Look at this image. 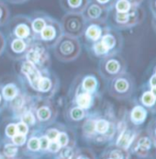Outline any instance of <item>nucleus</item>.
Wrapping results in <instances>:
<instances>
[{
  "instance_id": "72a5a7b5",
  "label": "nucleus",
  "mask_w": 156,
  "mask_h": 159,
  "mask_svg": "<svg viewBox=\"0 0 156 159\" xmlns=\"http://www.w3.org/2000/svg\"><path fill=\"white\" fill-rule=\"evenodd\" d=\"M58 132L56 130H51L49 131L48 133V135H47V138L51 141H56V138L58 136Z\"/></svg>"
},
{
  "instance_id": "a878e982",
  "label": "nucleus",
  "mask_w": 156,
  "mask_h": 159,
  "mask_svg": "<svg viewBox=\"0 0 156 159\" xmlns=\"http://www.w3.org/2000/svg\"><path fill=\"white\" fill-rule=\"evenodd\" d=\"M38 116L41 120H47L50 117V111L47 108H42L38 111Z\"/></svg>"
},
{
  "instance_id": "473e14b6",
  "label": "nucleus",
  "mask_w": 156,
  "mask_h": 159,
  "mask_svg": "<svg viewBox=\"0 0 156 159\" xmlns=\"http://www.w3.org/2000/svg\"><path fill=\"white\" fill-rule=\"evenodd\" d=\"M49 139L47 137H42L40 139V147L42 148V149H47L48 146H49Z\"/></svg>"
},
{
  "instance_id": "393cba45",
  "label": "nucleus",
  "mask_w": 156,
  "mask_h": 159,
  "mask_svg": "<svg viewBox=\"0 0 156 159\" xmlns=\"http://www.w3.org/2000/svg\"><path fill=\"white\" fill-rule=\"evenodd\" d=\"M150 145H151V143H150L149 139H147V138H142L139 142V147L141 150H147V149H149Z\"/></svg>"
},
{
  "instance_id": "f257e3e1",
  "label": "nucleus",
  "mask_w": 156,
  "mask_h": 159,
  "mask_svg": "<svg viewBox=\"0 0 156 159\" xmlns=\"http://www.w3.org/2000/svg\"><path fill=\"white\" fill-rule=\"evenodd\" d=\"M22 71L23 73L28 76L29 81L31 84V86L35 89H38V84L42 77H41L38 70L35 68L34 65L31 62L25 63L22 66Z\"/></svg>"
},
{
  "instance_id": "f3484780",
  "label": "nucleus",
  "mask_w": 156,
  "mask_h": 159,
  "mask_svg": "<svg viewBox=\"0 0 156 159\" xmlns=\"http://www.w3.org/2000/svg\"><path fill=\"white\" fill-rule=\"evenodd\" d=\"M154 101H155V97L153 93H150V92L145 93L142 97V102L147 106L153 105L154 103Z\"/></svg>"
},
{
  "instance_id": "f704fd0d",
  "label": "nucleus",
  "mask_w": 156,
  "mask_h": 159,
  "mask_svg": "<svg viewBox=\"0 0 156 159\" xmlns=\"http://www.w3.org/2000/svg\"><path fill=\"white\" fill-rule=\"evenodd\" d=\"M48 148H50V150L52 151V152H57V151L59 150V148H60V144H59L57 142L52 141L51 143H49Z\"/></svg>"
},
{
  "instance_id": "f03ea898",
  "label": "nucleus",
  "mask_w": 156,
  "mask_h": 159,
  "mask_svg": "<svg viewBox=\"0 0 156 159\" xmlns=\"http://www.w3.org/2000/svg\"><path fill=\"white\" fill-rule=\"evenodd\" d=\"M103 11L100 6L96 5V4H92L90 5L87 10V17L91 20H96L98 19L101 15H102Z\"/></svg>"
},
{
  "instance_id": "ddd939ff",
  "label": "nucleus",
  "mask_w": 156,
  "mask_h": 159,
  "mask_svg": "<svg viewBox=\"0 0 156 159\" xmlns=\"http://www.w3.org/2000/svg\"><path fill=\"white\" fill-rule=\"evenodd\" d=\"M3 94L7 98H13L16 95H17V89L14 86L12 85H8L7 86L4 90H3Z\"/></svg>"
},
{
  "instance_id": "2f4dec72",
  "label": "nucleus",
  "mask_w": 156,
  "mask_h": 159,
  "mask_svg": "<svg viewBox=\"0 0 156 159\" xmlns=\"http://www.w3.org/2000/svg\"><path fill=\"white\" fill-rule=\"evenodd\" d=\"M23 121L24 123L28 124H33L34 123V117L31 113H27L23 117Z\"/></svg>"
},
{
  "instance_id": "b1692460",
  "label": "nucleus",
  "mask_w": 156,
  "mask_h": 159,
  "mask_svg": "<svg viewBox=\"0 0 156 159\" xmlns=\"http://www.w3.org/2000/svg\"><path fill=\"white\" fill-rule=\"evenodd\" d=\"M29 148L31 150H38L40 148V140L37 138H32L29 142Z\"/></svg>"
},
{
  "instance_id": "423d86ee",
  "label": "nucleus",
  "mask_w": 156,
  "mask_h": 159,
  "mask_svg": "<svg viewBox=\"0 0 156 159\" xmlns=\"http://www.w3.org/2000/svg\"><path fill=\"white\" fill-rule=\"evenodd\" d=\"M41 34L44 40H51L56 34V30L52 25H46L44 29L41 31Z\"/></svg>"
},
{
  "instance_id": "a19ab883",
  "label": "nucleus",
  "mask_w": 156,
  "mask_h": 159,
  "mask_svg": "<svg viewBox=\"0 0 156 159\" xmlns=\"http://www.w3.org/2000/svg\"><path fill=\"white\" fill-rule=\"evenodd\" d=\"M11 1H24V0H11Z\"/></svg>"
},
{
  "instance_id": "a211bd4d",
  "label": "nucleus",
  "mask_w": 156,
  "mask_h": 159,
  "mask_svg": "<svg viewBox=\"0 0 156 159\" xmlns=\"http://www.w3.org/2000/svg\"><path fill=\"white\" fill-rule=\"evenodd\" d=\"M51 88V81L48 78H41L38 84V89L42 91H47Z\"/></svg>"
},
{
  "instance_id": "cd10ccee",
  "label": "nucleus",
  "mask_w": 156,
  "mask_h": 159,
  "mask_svg": "<svg viewBox=\"0 0 156 159\" xmlns=\"http://www.w3.org/2000/svg\"><path fill=\"white\" fill-rule=\"evenodd\" d=\"M25 136L23 135V134H15L14 136H13V142H14V143L15 144H17V145H21L23 144L24 143H25Z\"/></svg>"
},
{
  "instance_id": "4468645a",
  "label": "nucleus",
  "mask_w": 156,
  "mask_h": 159,
  "mask_svg": "<svg viewBox=\"0 0 156 159\" xmlns=\"http://www.w3.org/2000/svg\"><path fill=\"white\" fill-rule=\"evenodd\" d=\"M101 43L105 46V48L107 50H109V49L112 48L114 46V44H115V39H114V37L112 35H109V34L105 35L103 37V39H102Z\"/></svg>"
},
{
  "instance_id": "37998d69",
  "label": "nucleus",
  "mask_w": 156,
  "mask_h": 159,
  "mask_svg": "<svg viewBox=\"0 0 156 159\" xmlns=\"http://www.w3.org/2000/svg\"><path fill=\"white\" fill-rule=\"evenodd\" d=\"M129 1H130V2H131V1H133V0H129Z\"/></svg>"
},
{
  "instance_id": "2eb2a0df",
  "label": "nucleus",
  "mask_w": 156,
  "mask_h": 159,
  "mask_svg": "<svg viewBox=\"0 0 156 159\" xmlns=\"http://www.w3.org/2000/svg\"><path fill=\"white\" fill-rule=\"evenodd\" d=\"M83 86L84 88L88 91H93L96 89V80L93 78V77H87L85 79L84 83H83Z\"/></svg>"
},
{
  "instance_id": "5701e85b",
  "label": "nucleus",
  "mask_w": 156,
  "mask_h": 159,
  "mask_svg": "<svg viewBox=\"0 0 156 159\" xmlns=\"http://www.w3.org/2000/svg\"><path fill=\"white\" fill-rule=\"evenodd\" d=\"M28 58H29V62L34 63V62H37V61L39 60V58H40V54H39L38 51H34V50H32V51L29 52V53H28Z\"/></svg>"
},
{
  "instance_id": "6e6552de",
  "label": "nucleus",
  "mask_w": 156,
  "mask_h": 159,
  "mask_svg": "<svg viewBox=\"0 0 156 159\" xmlns=\"http://www.w3.org/2000/svg\"><path fill=\"white\" fill-rule=\"evenodd\" d=\"M132 138H133V135L131 133H124L119 137V139L118 141V144L121 147L127 148L130 145V143H131Z\"/></svg>"
},
{
  "instance_id": "20e7f679",
  "label": "nucleus",
  "mask_w": 156,
  "mask_h": 159,
  "mask_svg": "<svg viewBox=\"0 0 156 159\" xmlns=\"http://www.w3.org/2000/svg\"><path fill=\"white\" fill-rule=\"evenodd\" d=\"M15 34L20 38H26L29 34V27L26 23H20L15 28Z\"/></svg>"
},
{
  "instance_id": "dca6fc26",
  "label": "nucleus",
  "mask_w": 156,
  "mask_h": 159,
  "mask_svg": "<svg viewBox=\"0 0 156 159\" xmlns=\"http://www.w3.org/2000/svg\"><path fill=\"white\" fill-rule=\"evenodd\" d=\"M108 129H109V123L104 120H100L96 123V130L98 133H101V134L106 133Z\"/></svg>"
},
{
  "instance_id": "ea45409f",
  "label": "nucleus",
  "mask_w": 156,
  "mask_h": 159,
  "mask_svg": "<svg viewBox=\"0 0 156 159\" xmlns=\"http://www.w3.org/2000/svg\"><path fill=\"white\" fill-rule=\"evenodd\" d=\"M152 93L154 95V97H156V87H154L153 89H152Z\"/></svg>"
},
{
  "instance_id": "c756f323",
  "label": "nucleus",
  "mask_w": 156,
  "mask_h": 159,
  "mask_svg": "<svg viewBox=\"0 0 156 159\" xmlns=\"http://www.w3.org/2000/svg\"><path fill=\"white\" fill-rule=\"evenodd\" d=\"M17 132L20 134H26L27 132H28V127L27 125L24 123V122H21V123H19L17 125Z\"/></svg>"
},
{
  "instance_id": "79ce46f5",
  "label": "nucleus",
  "mask_w": 156,
  "mask_h": 159,
  "mask_svg": "<svg viewBox=\"0 0 156 159\" xmlns=\"http://www.w3.org/2000/svg\"><path fill=\"white\" fill-rule=\"evenodd\" d=\"M78 159H86V158H83V157H79Z\"/></svg>"
},
{
  "instance_id": "f8f14e48",
  "label": "nucleus",
  "mask_w": 156,
  "mask_h": 159,
  "mask_svg": "<svg viewBox=\"0 0 156 159\" xmlns=\"http://www.w3.org/2000/svg\"><path fill=\"white\" fill-rule=\"evenodd\" d=\"M90 100H91V97L89 94H87V93L80 95L77 98V102L79 106L83 109H87L89 106Z\"/></svg>"
},
{
  "instance_id": "7c9ffc66",
  "label": "nucleus",
  "mask_w": 156,
  "mask_h": 159,
  "mask_svg": "<svg viewBox=\"0 0 156 159\" xmlns=\"http://www.w3.org/2000/svg\"><path fill=\"white\" fill-rule=\"evenodd\" d=\"M17 134V126L10 124L7 127V134L8 136H14Z\"/></svg>"
},
{
  "instance_id": "7ed1b4c3",
  "label": "nucleus",
  "mask_w": 156,
  "mask_h": 159,
  "mask_svg": "<svg viewBox=\"0 0 156 159\" xmlns=\"http://www.w3.org/2000/svg\"><path fill=\"white\" fill-rule=\"evenodd\" d=\"M130 11H128V12H118L117 11L116 16H115L116 21L118 23H120V24H126L129 22L131 20V18L135 16V12L130 13Z\"/></svg>"
},
{
  "instance_id": "c85d7f7f",
  "label": "nucleus",
  "mask_w": 156,
  "mask_h": 159,
  "mask_svg": "<svg viewBox=\"0 0 156 159\" xmlns=\"http://www.w3.org/2000/svg\"><path fill=\"white\" fill-rule=\"evenodd\" d=\"M71 114H72L73 119H74V120H80V119L84 116L83 111H82L81 109H78V108L74 109V110L72 111V113Z\"/></svg>"
},
{
  "instance_id": "6ab92c4d",
  "label": "nucleus",
  "mask_w": 156,
  "mask_h": 159,
  "mask_svg": "<svg viewBox=\"0 0 156 159\" xmlns=\"http://www.w3.org/2000/svg\"><path fill=\"white\" fill-rule=\"evenodd\" d=\"M12 48L16 52H22L23 50H24V48H25V43L21 40H15L12 43Z\"/></svg>"
},
{
  "instance_id": "4be33fe9",
  "label": "nucleus",
  "mask_w": 156,
  "mask_h": 159,
  "mask_svg": "<svg viewBox=\"0 0 156 159\" xmlns=\"http://www.w3.org/2000/svg\"><path fill=\"white\" fill-rule=\"evenodd\" d=\"M116 89H117V90L120 91V92L127 90V89H128V83H127V81L123 80V79H120V80L117 81V83H116Z\"/></svg>"
},
{
  "instance_id": "4c0bfd02",
  "label": "nucleus",
  "mask_w": 156,
  "mask_h": 159,
  "mask_svg": "<svg viewBox=\"0 0 156 159\" xmlns=\"http://www.w3.org/2000/svg\"><path fill=\"white\" fill-rule=\"evenodd\" d=\"M110 0H96V2L100 5H107Z\"/></svg>"
},
{
  "instance_id": "1a4fd4ad",
  "label": "nucleus",
  "mask_w": 156,
  "mask_h": 159,
  "mask_svg": "<svg viewBox=\"0 0 156 159\" xmlns=\"http://www.w3.org/2000/svg\"><path fill=\"white\" fill-rule=\"evenodd\" d=\"M86 4L87 0H66V6L73 10L84 8Z\"/></svg>"
},
{
  "instance_id": "39448f33",
  "label": "nucleus",
  "mask_w": 156,
  "mask_h": 159,
  "mask_svg": "<svg viewBox=\"0 0 156 159\" xmlns=\"http://www.w3.org/2000/svg\"><path fill=\"white\" fill-rule=\"evenodd\" d=\"M87 35L92 40H97L101 35V29L95 24L90 25L87 30Z\"/></svg>"
},
{
  "instance_id": "c03bdc74",
  "label": "nucleus",
  "mask_w": 156,
  "mask_h": 159,
  "mask_svg": "<svg viewBox=\"0 0 156 159\" xmlns=\"http://www.w3.org/2000/svg\"><path fill=\"white\" fill-rule=\"evenodd\" d=\"M155 7H156V0H155Z\"/></svg>"
},
{
  "instance_id": "9b49d317",
  "label": "nucleus",
  "mask_w": 156,
  "mask_h": 159,
  "mask_svg": "<svg viewBox=\"0 0 156 159\" xmlns=\"http://www.w3.org/2000/svg\"><path fill=\"white\" fill-rule=\"evenodd\" d=\"M145 111L140 108V107H137L135 108L133 111H132V113H131V117L135 121H142L145 118Z\"/></svg>"
},
{
  "instance_id": "412c9836",
  "label": "nucleus",
  "mask_w": 156,
  "mask_h": 159,
  "mask_svg": "<svg viewBox=\"0 0 156 159\" xmlns=\"http://www.w3.org/2000/svg\"><path fill=\"white\" fill-rule=\"evenodd\" d=\"M4 151H5V154H6L7 157H13V156H15V154L17 153V148H16V146L13 145V144H7V145H6Z\"/></svg>"
},
{
  "instance_id": "e433bc0d",
  "label": "nucleus",
  "mask_w": 156,
  "mask_h": 159,
  "mask_svg": "<svg viewBox=\"0 0 156 159\" xmlns=\"http://www.w3.org/2000/svg\"><path fill=\"white\" fill-rule=\"evenodd\" d=\"M7 10H6V8H5V7H4V5L2 4V3H0V22H2V21H4L3 20H4V18L6 17V15H7Z\"/></svg>"
},
{
  "instance_id": "bb28decb",
  "label": "nucleus",
  "mask_w": 156,
  "mask_h": 159,
  "mask_svg": "<svg viewBox=\"0 0 156 159\" xmlns=\"http://www.w3.org/2000/svg\"><path fill=\"white\" fill-rule=\"evenodd\" d=\"M56 141H57V143H58L60 145L64 146V145L66 144L67 142H68V137H67V135L65 134H59L57 138H56Z\"/></svg>"
},
{
  "instance_id": "aec40b11",
  "label": "nucleus",
  "mask_w": 156,
  "mask_h": 159,
  "mask_svg": "<svg viewBox=\"0 0 156 159\" xmlns=\"http://www.w3.org/2000/svg\"><path fill=\"white\" fill-rule=\"evenodd\" d=\"M119 68V66H118V63L117 61H109L107 65V70L110 73H117V71Z\"/></svg>"
},
{
  "instance_id": "9d476101",
  "label": "nucleus",
  "mask_w": 156,
  "mask_h": 159,
  "mask_svg": "<svg viewBox=\"0 0 156 159\" xmlns=\"http://www.w3.org/2000/svg\"><path fill=\"white\" fill-rule=\"evenodd\" d=\"M46 26V21L42 18H37L31 23V28L36 32H41Z\"/></svg>"
},
{
  "instance_id": "0eeeda50",
  "label": "nucleus",
  "mask_w": 156,
  "mask_h": 159,
  "mask_svg": "<svg viewBox=\"0 0 156 159\" xmlns=\"http://www.w3.org/2000/svg\"><path fill=\"white\" fill-rule=\"evenodd\" d=\"M131 9V4L129 0H118L116 3V10L118 12H128Z\"/></svg>"
},
{
  "instance_id": "58836bf2",
  "label": "nucleus",
  "mask_w": 156,
  "mask_h": 159,
  "mask_svg": "<svg viewBox=\"0 0 156 159\" xmlns=\"http://www.w3.org/2000/svg\"><path fill=\"white\" fill-rule=\"evenodd\" d=\"M151 84H152L153 87H156V75L151 79Z\"/></svg>"
},
{
  "instance_id": "c9c22d12",
  "label": "nucleus",
  "mask_w": 156,
  "mask_h": 159,
  "mask_svg": "<svg viewBox=\"0 0 156 159\" xmlns=\"http://www.w3.org/2000/svg\"><path fill=\"white\" fill-rule=\"evenodd\" d=\"M95 50H96V52L97 53H104V52H106L108 51V50L105 48V46L103 45L101 43L96 44V46H95Z\"/></svg>"
}]
</instances>
